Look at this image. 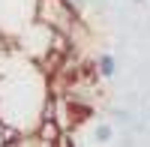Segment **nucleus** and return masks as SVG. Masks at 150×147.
I'll list each match as a JSON object with an SVG mask.
<instances>
[{"label":"nucleus","instance_id":"obj_1","mask_svg":"<svg viewBox=\"0 0 150 147\" xmlns=\"http://www.w3.org/2000/svg\"><path fill=\"white\" fill-rule=\"evenodd\" d=\"M36 18L51 33L63 36V39H72V36L78 33L81 21H84L66 0H36Z\"/></svg>","mask_w":150,"mask_h":147},{"label":"nucleus","instance_id":"obj_2","mask_svg":"<svg viewBox=\"0 0 150 147\" xmlns=\"http://www.w3.org/2000/svg\"><path fill=\"white\" fill-rule=\"evenodd\" d=\"M114 72H117V60H114V54L102 51V54L96 57V75H99V78H114Z\"/></svg>","mask_w":150,"mask_h":147},{"label":"nucleus","instance_id":"obj_3","mask_svg":"<svg viewBox=\"0 0 150 147\" xmlns=\"http://www.w3.org/2000/svg\"><path fill=\"white\" fill-rule=\"evenodd\" d=\"M111 138H114V126H111V123H96L93 141H96V144H108Z\"/></svg>","mask_w":150,"mask_h":147},{"label":"nucleus","instance_id":"obj_4","mask_svg":"<svg viewBox=\"0 0 150 147\" xmlns=\"http://www.w3.org/2000/svg\"><path fill=\"white\" fill-rule=\"evenodd\" d=\"M66 3H69V6H72V9H75V12H78V15L84 18V12L90 9V3H93V0H66Z\"/></svg>","mask_w":150,"mask_h":147},{"label":"nucleus","instance_id":"obj_5","mask_svg":"<svg viewBox=\"0 0 150 147\" xmlns=\"http://www.w3.org/2000/svg\"><path fill=\"white\" fill-rule=\"evenodd\" d=\"M12 135H15V132H12V129L3 123V120H0V147H6V144L12 141Z\"/></svg>","mask_w":150,"mask_h":147},{"label":"nucleus","instance_id":"obj_6","mask_svg":"<svg viewBox=\"0 0 150 147\" xmlns=\"http://www.w3.org/2000/svg\"><path fill=\"white\" fill-rule=\"evenodd\" d=\"M135 3H144V0H135Z\"/></svg>","mask_w":150,"mask_h":147}]
</instances>
